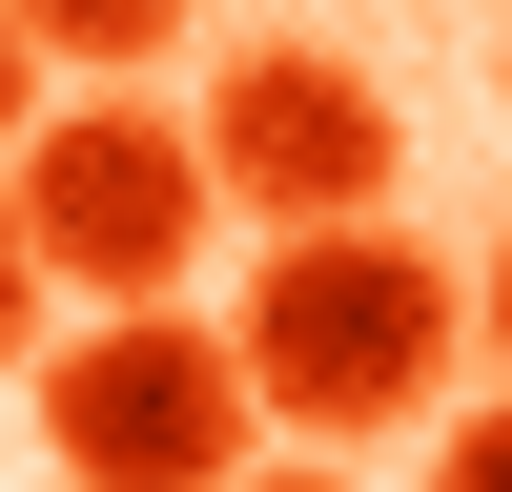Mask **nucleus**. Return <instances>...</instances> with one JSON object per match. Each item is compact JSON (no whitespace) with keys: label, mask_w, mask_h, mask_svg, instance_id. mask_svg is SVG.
<instances>
[{"label":"nucleus","mask_w":512,"mask_h":492,"mask_svg":"<svg viewBox=\"0 0 512 492\" xmlns=\"http://www.w3.org/2000/svg\"><path fill=\"white\" fill-rule=\"evenodd\" d=\"M21 21V62H62V82H144L164 41H185V0H0Z\"/></svg>","instance_id":"nucleus-5"},{"label":"nucleus","mask_w":512,"mask_h":492,"mask_svg":"<svg viewBox=\"0 0 512 492\" xmlns=\"http://www.w3.org/2000/svg\"><path fill=\"white\" fill-rule=\"evenodd\" d=\"M41 451L82 492H226L267 451V410H246V369H226L205 308H103V328L41 349Z\"/></svg>","instance_id":"nucleus-2"},{"label":"nucleus","mask_w":512,"mask_h":492,"mask_svg":"<svg viewBox=\"0 0 512 492\" xmlns=\"http://www.w3.org/2000/svg\"><path fill=\"white\" fill-rule=\"evenodd\" d=\"M226 492H349V451H246Z\"/></svg>","instance_id":"nucleus-8"},{"label":"nucleus","mask_w":512,"mask_h":492,"mask_svg":"<svg viewBox=\"0 0 512 492\" xmlns=\"http://www.w3.org/2000/svg\"><path fill=\"white\" fill-rule=\"evenodd\" d=\"M185 144H205V205H246V226H390V185H410L390 82L328 62V41H246Z\"/></svg>","instance_id":"nucleus-4"},{"label":"nucleus","mask_w":512,"mask_h":492,"mask_svg":"<svg viewBox=\"0 0 512 492\" xmlns=\"http://www.w3.org/2000/svg\"><path fill=\"white\" fill-rule=\"evenodd\" d=\"M431 492H512V410H451V451H431Z\"/></svg>","instance_id":"nucleus-6"},{"label":"nucleus","mask_w":512,"mask_h":492,"mask_svg":"<svg viewBox=\"0 0 512 492\" xmlns=\"http://www.w3.org/2000/svg\"><path fill=\"white\" fill-rule=\"evenodd\" d=\"M41 349V267H21V226H0V369Z\"/></svg>","instance_id":"nucleus-7"},{"label":"nucleus","mask_w":512,"mask_h":492,"mask_svg":"<svg viewBox=\"0 0 512 492\" xmlns=\"http://www.w3.org/2000/svg\"><path fill=\"white\" fill-rule=\"evenodd\" d=\"M0 226H21V267L82 287V308H185V246L226 226V205H205V144L164 103H62L21 144V205H0Z\"/></svg>","instance_id":"nucleus-3"},{"label":"nucleus","mask_w":512,"mask_h":492,"mask_svg":"<svg viewBox=\"0 0 512 492\" xmlns=\"http://www.w3.org/2000/svg\"><path fill=\"white\" fill-rule=\"evenodd\" d=\"M451 328H472V287H451L410 226H287L267 287L226 308V369H246L267 431L369 451V431H410V410L451 390Z\"/></svg>","instance_id":"nucleus-1"},{"label":"nucleus","mask_w":512,"mask_h":492,"mask_svg":"<svg viewBox=\"0 0 512 492\" xmlns=\"http://www.w3.org/2000/svg\"><path fill=\"white\" fill-rule=\"evenodd\" d=\"M0 144H21V21H0Z\"/></svg>","instance_id":"nucleus-9"},{"label":"nucleus","mask_w":512,"mask_h":492,"mask_svg":"<svg viewBox=\"0 0 512 492\" xmlns=\"http://www.w3.org/2000/svg\"><path fill=\"white\" fill-rule=\"evenodd\" d=\"M492 349H512V267H492Z\"/></svg>","instance_id":"nucleus-10"}]
</instances>
